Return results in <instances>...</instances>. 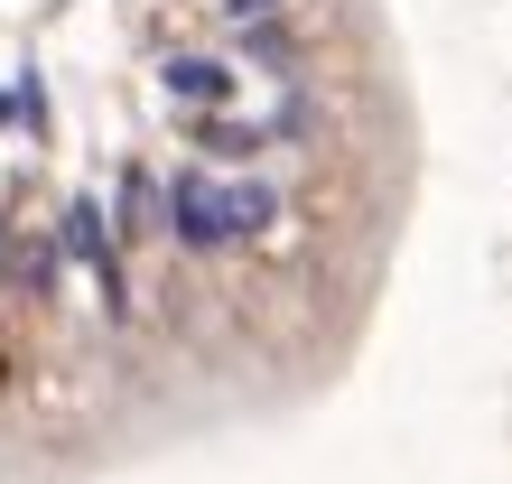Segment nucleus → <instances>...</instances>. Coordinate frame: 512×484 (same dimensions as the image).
Masks as SVG:
<instances>
[{
  "mask_svg": "<svg viewBox=\"0 0 512 484\" xmlns=\"http://www.w3.org/2000/svg\"><path fill=\"white\" fill-rule=\"evenodd\" d=\"M215 177L391 205L364 0H0V457H75L280 363L177 233Z\"/></svg>",
  "mask_w": 512,
  "mask_h": 484,
  "instance_id": "obj_1",
  "label": "nucleus"
}]
</instances>
